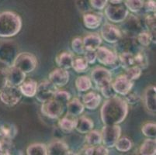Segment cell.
Instances as JSON below:
<instances>
[{"instance_id": "1", "label": "cell", "mask_w": 156, "mask_h": 155, "mask_svg": "<svg viewBox=\"0 0 156 155\" xmlns=\"http://www.w3.org/2000/svg\"><path fill=\"white\" fill-rule=\"evenodd\" d=\"M128 104L120 97L108 99L103 103L100 110L101 120L104 125L120 124L128 114Z\"/></svg>"}, {"instance_id": "2", "label": "cell", "mask_w": 156, "mask_h": 155, "mask_svg": "<svg viewBox=\"0 0 156 155\" xmlns=\"http://www.w3.org/2000/svg\"><path fill=\"white\" fill-rule=\"evenodd\" d=\"M22 28V19L18 14L11 11L0 13V37L16 36Z\"/></svg>"}, {"instance_id": "3", "label": "cell", "mask_w": 156, "mask_h": 155, "mask_svg": "<svg viewBox=\"0 0 156 155\" xmlns=\"http://www.w3.org/2000/svg\"><path fill=\"white\" fill-rule=\"evenodd\" d=\"M12 66L19 68L26 74L30 73L37 66V59L34 55L30 52H22L14 58Z\"/></svg>"}, {"instance_id": "4", "label": "cell", "mask_w": 156, "mask_h": 155, "mask_svg": "<svg viewBox=\"0 0 156 155\" xmlns=\"http://www.w3.org/2000/svg\"><path fill=\"white\" fill-rule=\"evenodd\" d=\"M105 15L110 22L122 23L129 15V10L124 3H110L105 9Z\"/></svg>"}, {"instance_id": "5", "label": "cell", "mask_w": 156, "mask_h": 155, "mask_svg": "<svg viewBox=\"0 0 156 155\" xmlns=\"http://www.w3.org/2000/svg\"><path fill=\"white\" fill-rule=\"evenodd\" d=\"M102 143L106 147H114L121 136V127L119 124L105 125L101 132Z\"/></svg>"}, {"instance_id": "6", "label": "cell", "mask_w": 156, "mask_h": 155, "mask_svg": "<svg viewBox=\"0 0 156 155\" xmlns=\"http://www.w3.org/2000/svg\"><path fill=\"white\" fill-rule=\"evenodd\" d=\"M22 96L18 86H13L8 84L0 92V100L5 106H14L19 103L22 99Z\"/></svg>"}, {"instance_id": "7", "label": "cell", "mask_w": 156, "mask_h": 155, "mask_svg": "<svg viewBox=\"0 0 156 155\" xmlns=\"http://www.w3.org/2000/svg\"><path fill=\"white\" fill-rule=\"evenodd\" d=\"M65 106L55 99H51L43 102L41 106L42 114L50 119H58L65 111Z\"/></svg>"}, {"instance_id": "8", "label": "cell", "mask_w": 156, "mask_h": 155, "mask_svg": "<svg viewBox=\"0 0 156 155\" xmlns=\"http://www.w3.org/2000/svg\"><path fill=\"white\" fill-rule=\"evenodd\" d=\"M91 79L96 88L100 89L112 82V74L108 69L103 67L94 68L91 73Z\"/></svg>"}, {"instance_id": "9", "label": "cell", "mask_w": 156, "mask_h": 155, "mask_svg": "<svg viewBox=\"0 0 156 155\" xmlns=\"http://www.w3.org/2000/svg\"><path fill=\"white\" fill-rule=\"evenodd\" d=\"M58 90L57 87L50 81H44L37 85L36 95L37 98L40 102H44L48 100L53 99L54 95Z\"/></svg>"}, {"instance_id": "10", "label": "cell", "mask_w": 156, "mask_h": 155, "mask_svg": "<svg viewBox=\"0 0 156 155\" xmlns=\"http://www.w3.org/2000/svg\"><path fill=\"white\" fill-rule=\"evenodd\" d=\"M102 38L109 44H117L122 37V33L116 26L106 23L101 28Z\"/></svg>"}, {"instance_id": "11", "label": "cell", "mask_w": 156, "mask_h": 155, "mask_svg": "<svg viewBox=\"0 0 156 155\" xmlns=\"http://www.w3.org/2000/svg\"><path fill=\"white\" fill-rule=\"evenodd\" d=\"M96 60L106 66H113L118 63V56L115 52L105 47H100L96 51Z\"/></svg>"}, {"instance_id": "12", "label": "cell", "mask_w": 156, "mask_h": 155, "mask_svg": "<svg viewBox=\"0 0 156 155\" xmlns=\"http://www.w3.org/2000/svg\"><path fill=\"white\" fill-rule=\"evenodd\" d=\"M112 87L115 92L120 96H125L130 92L134 86V82L129 80L125 75H120L115 79L114 82L111 83Z\"/></svg>"}, {"instance_id": "13", "label": "cell", "mask_w": 156, "mask_h": 155, "mask_svg": "<svg viewBox=\"0 0 156 155\" xmlns=\"http://www.w3.org/2000/svg\"><path fill=\"white\" fill-rule=\"evenodd\" d=\"M69 72L66 69L56 68L49 74V81L56 87H63L69 82Z\"/></svg>"}, {"instance_id": "14", "label": "cell", "mask_w": 156, "mask_h": 155, "mask_svg": "<svg viewBox=\"0 0 156 155\" xmlns=\"http://www.w3.org/2000/svg\"><path fill=\"white\" fill-rule=\"evenodd\" d=\"M26 73L16 68V67L10 66L7 72V80L8 84L13 86H18L26 80Z\"/></svg>"}, {"instance_id": "15", "label": "cell", "mask_w": 156, "mask_h": 155, "mask_svg": "<svg viewBox=\"0 0 156 155\" xmlns=\"http://www.w3.org/2000/svg\"><path fill=\"white\" fill-rule=\"evenodd\" d=\"M124 26H123V30H124L126 34L128 37H132V34H137L141 32V26L140 23V21L138 20L137 17L134 16V15L127 16V17L124 21Z\"/></svg>"}, {"instance_id": "16", "label": "cell", "mask_w": 156, "mask_h": 155, "mask_svg": "<svg viewBox=\"0 0 156 155\" xmlns=\"http://www.w3.org/2000/svg\"><path fill=\"white\" fill-rule=\"evenodd\" d=\"M156 88L154 85L147 87L144 91V103L147 110L151 113H155L156 111Z\"/></svg>"}, {"instance_id": "17", "label": "cell", "mask_w": 156, "mask_h": 155, "mask_svg": "<svg viewBox=\"0 0 156 155\" xmlns=\"http://www.w3.org/2000/svg\"><path fill=\"white\" fill-rule=\"evenodd\" d=\"M48 148V154L50 155H67L70 153L69 145L62 140H54L51 142Z\"/></svg>"}, {"instance_id": "18", "label": "cell", "mask_w": 156, "mask_h": 155, "mask_svg": "<svg viewBox=\"0 0 156 155\" xmlns=\"http://www.w3.org/2000/svg\"><path fill=\"white\" fill-rule=\"evenodd\" d=\"M83 105L89 110H95L97 109L101 102V96L100 94L94 92H88L83 98Z\"/></svg>"}, {"instance_id": "19", "label": "cell", "mask_w": 156, "mask_h": 155, "mask_svg": "<svg viewBox=\"0 0 156 155\" xmlns=\"http://www.w3.org/2000/svg\"><path fill=\"white\" fill-rule=\"evenodd\" d=\"M86 51H96L102 44L101 37L96 33H90L83 39Z\"/></svg>"}, {"instance_id": "20", "label": "cell", "mask_w": 156, "mask_h": 155, "mask_svg": "<svg viewBox=\"0 0 156 155\" xmlns=\"http://www.w3.org/2000/svg\"><path fill=\"white\" fill-rule=\"evenodd\" d=\"M83 23L87 29H97L102 23V16L98 13H86L83 16Z\"/></svg>"}, {"instance_id": "21", "label": "cell", "mask_w": 156, "mask_h": 155, "mask_svg": "<svg viewBox=\"0 0 156 155\" xmlns=\"http://www.w3.org/2000/svg\"><path fill=\"white\" fill-rule=\"evenodd\" d=\"M20 90L23 96L28 98L34 97L36 95L37 89V83L36 81L33 79L24 81L19 86Z\"/></svg>"}, {"instance_id": "22", "label": "cell", "mask_w": 156, "mask_h": 155, "mask_svg": "<svg viewBox=\"0 0 156 155\" xmlns=\"http://www.w3.org/2000/svg\"><path fill=\"white\" fill-rule=\"evenodd\" d=\"M76 122H77L76 116H73L67 113L66 116L62 118L58 121V126L64 132L69 133V132H72V130H75Z\"/></svg>"}, {"instance_id": "23", "label": "cell", "mask_w": 156, "mask_h": 155, "mask_svg": "<svg viewBox=\"0 0 156 155\" xmlns=\"http://www.w3.org/2000/svg\"><path fill=\"white\" fill-rule=\"evenodd\" d=\"M66 108L68 111L67 113L76 117L82 114L85 109L83 103L81 102V101L77 98H75L71 101L69 100V102L66 104Z\"/></svg>"}, {"instance_id": "24", "label": "cell", "mask_w": 156, "mask_h": 155, "mask_svg": "<svg viewBox=\"0 0 156 155\" xmlns=\"http://www.w3.org/2000/svg\"><path fill=\"white\" fill-rule=\"evenodd\" d=\"M93 127H94V123L92 119L85 117V116H82V117L77 119L75 129L79 133L84 134V133H87L89 131H91Z\"/></svg>"}, {"instance_id": "25", "label": "cell", "mask_w": 156, "mask_h": 155, "mask_svg": "<svg viewBox=\"0 0 156 155\" xmlns=\"http://www.w3.org/2000/svg\"><path fill=\"white\" fill-rule=\"evenodd\" d=\"M55 62L58 68L68 70L69 68H72V67L73 56L69 52H63L57 56Z\"/></svg>"}, {"instance_id": "26", "label": "cell", "mask_w": 156, "mask_h": 155, "mask_svg": "<svg viewBox=\"0 0 156 155\" xmlns=\"http://www.w3.org/2000/svg\"><path fill=\"white\" fill-rule=\"evenodd\" d=\"M18 133L17 127L12 123H4L0 126V136L13 140Z\"/></svg>"}, {"instance_id": "27", "label": "cell", "mask_w": 156, "mask_h": 155, "mask_svg": "<svg viewBox=\"0 0 156 155\" xmlns=\"http://www.w3.org/2000/svg\"><path fill=\"white\" fill-rule=\"evenodd\" d=\"M155 146V139L147 138L143 142L139 151L141 154L143 155H154L156 152Z\"/></svg>"}, {"instance_id": "28", "label": "cell", "mask_w": 156, "mask_h": 155, "mask_svg": "<svg viewBox=\"0 0 156 155\" xmlns=\"http://www.w3.org/2000/svg\"><path fill=\"white\" fill-rule=\"evenodd\" d=\"M134 65L141 69H145L148 66V57L143 50H138L134 54Z\"/></svg>"}, {"instance_id": "29", "label": "cell", "mask_w": 156, "mask_h": 155, "mask_svg": "<svg viewBox=\"0 0 156 155\" xmlns=\"http://www.w3.org/2000/svg\"><path fill=\"white\" fill-rule=\"evenodd\" d=\"M118 63L124 69L134 65V54L129 51L121 52L118 56Z\"/></svg>"}, {"instance_id": "30", "label": "cell", "mask_w": 156, "mask_h": 155, "mask_svg": "<svg viewBox=\"0 0 156 155\" xmlns=\"http://www.w3.org/2000/svg\"><path fill=\"white\" fill-rule=\"evenodd\" d=\"M27 153L28 155H47L48 154L47 145L41 143H33L27 148Z\"/></svg>"}, {"instance_id": "31", "label": "cell", "mask_w": 156, "mask_h": 155, "mask_svg": "<svg viewBox=\"0 0 156 155\" xmlns=\"http://www.w3.org/2000/svg\"><path fill=\"white\" fill-rule=\"evenodd\" d=\"M92 85H93V83H92L91 79L86 75L78 77L76 80V89L79 92H86L92 88Z\"/></svg>"}, {"instance_id": "32", "label": "cell", "mask_w": 156, "mask_h": 155, "mask_svg": "<svg viewBox=\"0 0 156 155\" xmlns=\"http://www.w3.org/2000/svg\"><path fill=\"white\" fill-rule=\"evenodd\" d=\"M86 143L89 146H97L102 143L101 133L97 130H93L87 133L86 136Z\"/></svg>"}, {"instance_id": "33", "label": "cell", "mask_w": 156, "mask_h": 155, "mask_svg": "<svg viewBox=\"0 0 156 155\" xmlns=\"http://www.w3.org/2000/svg\"><path fill=\"white\" fill-rule=\"evenodd\" d=\"M13 148L12 140L0 136V155L11 154Z\"/></svg>"}, {"instance_id": "34", "label": "cell", "mask_w": 156, "mask_h": 155, "mask_svg": "<svg viewBox=\"0 0 156 155\" xmlns=\"http://www.w3.org/2000/svg\"><path fill=\"white\" fill-rule=\"evenodd\" d=\"M72 68L76 71L77 73H83L86 72L89 68V63L87 62L85 58H77L76 59H73L72 62Z\"/></svg>"}, {"instance_id": "35", "label": "cell", "mask_w": 156, "mask_h": 155, "mask_svg": "<svg viewBox=\"0 0 156 155\" xmlns=\"http://www.w3.org/2000/svg\"><path fill=\"white\" fill-rule=\"evenodd\" d=\"M141 75H142V69L136 65H133L127 68L124 74L126 78L132 82H134V80H137L141 76Z\"/></svg>"}, {"instance_id": "36", "label": "cell", "mask_w": 156, "mask_h": 155, "mask_svg": "<svg viewBox=\"0 0 156 155\" xmlns=\"http://www.w3.org/2000/svg\"><path fill=\"white\" fill-rule=\"evenodd\" d=\"M84 153L87 155H107L109 150L105 146H89L85 150Z\"/></svg>"}, {"instance_id": "37", "label": "cell", "mask_w": 156, "mask_h": 155, "mask_svg": "<svg viewBox=\"0 0 156 155\" xmlns=\"http://www.w3.org/2000/svg\"><path fill=\"white\" fill-rule=\"evenodd\" d=\"M114 147L120 152H127L132 148V142L127 137H120Z\"/></svg>"}, {"instance_id": "38", "label": "cell", "mask_w": 156, "mask_h": 155, "mask_svg": "<svg viewBox=\"0 0 156 155\" xmlns=\"http://www.w3.org/2000/svg\"><path fill=\"white\" fill-rule=\"evenodd\" d=\"M144 0H125L124 5L129 11L138 12L144 6Z\"/></svg>"}, {"instance_id": "39", "label": "cell", "mask_w": 156, "mask_h": 155, "mask_svg": "<svg viewBox=\"0 0 156 155\" xmlns=\"http://www.w3.org/2000/svg\"><path fill=\"white\" fill-rule=\"evenodd\" d=\"M142 133L147 138H155L156 124L154 123H147L141 128Z\"/></svg>"}, {"instance_id": "40", "label": "cell", "mask_w": 156, "mask_h": 155, "mask_svg": "<svg viewBox=\"0 0 156 155\" xmlns=\"http://www.w3.org/2000/svg\"><path fill=\"white\" fill-rule=\"evenodd\" d=\"M53 99L65 106L71 99V94L67 91L57 90L54 95Z\"/></svg>"}, {"instance_id": "41", "label": "cell", "mask_w": 156, "mask_h": 155, "mask_svg": "<svg viewBox=\"0 0 156 155\" xmlns=\"http://www.w3.org/2000/svg\"><path fill=\"white\" fill-rule=\"evenodd\" d=\"M137 42L143 47H148L153 41L152 36L149 32H140L137 35Z\"/></svg>"}, {"instance_id": "42", "label": "cell", "mask_w": 156, "mask_h": 155, "mask_svg": "<svg viewBox=\"0 0 156 155\" xmlns=\"http://www.w3.org/2000/svg\"><path fill=\"white\" fill-rule=\"evenodd\" d=\"M72 48L74 52L77 55H84L86 52L83 39H81L80 37H76L73 39L72 42Z\"/></svg>"}, {"instance_id": "43", "label": "cell", "mask_w": 156, "mask_h": 155, "mask_svg": "<svg viewBox=\"0 0 156 155\" xmlns=\"http://www.w3.org/2000/svg\"><path fill=\"white\" fill-rule=\"evenodd\" d=\"M144 23H145L147 29H149V30L151 31L150 33H151V36H152L153 41H154V33H155V16L148 15V14H147L145 16V18H144Z\"/></svg>"}, {"instance_id": "44", "label": "cell", "mask_w": 156, "mask_h": 155, "mask_svg": "<svg viewBox=\"0 0 156 155\" xmlns=\"http://www.w3.org/2000/svg\"><path fill=\"white\" fill-rule=\"evenodd\" d=\"M101 91V93L103 96H104L106 99H111V98L115 97V96H117V94L115 92V91L113 90V87H112L111 84L110 85H107L104 87L101 88L100 89Z\"/></svg>"}, {"instance_id": "45", "label": "cell", "mask_w": 156, "mask_h": 155, "mask_svg": "<svg viewBox=\"0 0 156 155\" xmlns=\"http://www.w3.org/2000/svg\"><path fill=\"white\" fill-rule=\"evenodd\" d=\"M108 0H89L91 8L97 10H103L108 4Z\"/></svg>"}, {"instance_id": "46", "label": "cell", "mask_w": 156, "mask_h": 155, "mask_svg": "<svg viewBox=\"0 0 156 155\" xmlns=\"http://www.w3.org/2000/svg\"><path fill=\"white\" fill-rule=\"evenodd\" d=\"M125 101L127 102V104L134 105L137 104L140 101V96L135 92H128L125 95Z\"/></svg>"}, {"instance_id": "47", "label": "cell", "mask_w": 156, "mask_h": 155, "mask_svg": "<svg viewBox=\"0 0 156 155\" xmlns=\"http://www.w3.org/2000/svg\"><path fill=\"white\" fill-rule=\"evenodd\" d=\"M84 58L87 61L89 65L94 64L96 61V51H86L84 54Z\"/></svg>"}, {"instance_id": "48", "label": "cell", "mask_w": 156, "mask_h": 155, "mask_svg": "<svg viewBox=\"0 0 156 155\" xmlns=\"http://www.w3.org/2000/svg\"><path fill=\"white\" fill-rule=\"evenodd\" d=\"M7 70H4L0 72V92L8 85V80H7Z\"/></svg>"}, {"instance_id": "49", "label": "cell", "mask_w": 156, "mask_h": 155, "mask_svg": "<svg viewBox=\"0 0 156 155\" xmlns=\"http://www.w3.org/2000/svg\"><path fill=\"white\" fill-rule=\"evenodd\" d=\"M145 8V11L147 12H155V1L154 0H147L144 2V6Z\"/></svg>"}, {"instance_id": "50", "label": "cell", "mask_w": 156, "mask_h": 155, "mask_svg": "<svg viewBox=\"0 0 156 155\" xmlns=\"http://www.w3.org/2000/svg\"><path fill=\"white\" fill-rule=\"evenodd\" d=\"M9 67H10L9 63L5 62V61H3V60L0 59V72L9 69Z\"/></svg>"}, {"instance_id": "51", "label": "cell", "mask_w": 156, "mask_h": 155, "mask_svg": "<svg viewBox=\"0 0 156 155\" xmlns=\"http://www.w3.org/2000/svg\"><path fill=\"white\" fill-rule=\"evenodd\" d=\"M108 1H110V3H119L123 2V0H108Z\"/></svg>"}]
</instances>
